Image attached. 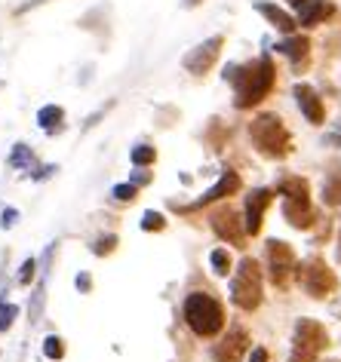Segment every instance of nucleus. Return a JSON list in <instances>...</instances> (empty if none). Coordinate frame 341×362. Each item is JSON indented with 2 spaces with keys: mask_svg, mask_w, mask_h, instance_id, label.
Masks as SVG:
<instances>
[{
  "mask_svg": "<svg viewBox=\"0 0 341 362\" xmlns=\"http://www.w3.org/2000/svg\"><path fill=\"white\" fill-rule=\"evenodd\" d=\"M224 80H231L234 89H237V98H234L237 107H253V105L262 102L267 93H271L274 65H271V59L267 56L255 59L253 65H246V68L231 65V68H224Z\"/></svg>",
  "mask_w": 341,
  "mask_h": 362,
  "instance_id": "f257e3e1",
  "label": "nucleus"
},
{
  "mask_svg": "<svg viewBox=\"0 0 341 362\" xmlns=\"http://www.w3.org/2000/svg\"><path fill=\"white\" fill-rule=\"evenodd\" d=\"M185 322L194 329V334H200V338H212V334H219L221 325H224L221 304L215 301L212 295H203V292L187 295L185 298Z\"/></svg>",
  "mask_w": 341,
  "mask_h": 362,
  "instance_id": "f03ea898",
  "label": "nucleus"
},
{
  "mask_svg": "<svg viewBox=\"0 0 341 362\" xmlns=\"http://www.w3.org/2000/svg\"><path fill=\"white\" fill-rule=\"evenodd\" d=\"M249 139L265 157H283L289 153V132H286L283 120L277 114H262L249 126Z\"/></svg>",
  "mask_w": 341,
  "mask_h": 362,
  "instance_id": "7ed1b4c3",
  "label": "nucleus"
},
{
  "mask_svg": "<svg viewBox=\"0 0 341 362\" xmlns=\"http://www.w3.org/2000/svg\"><path fill=\"white\" fill-rule=\"evenodd\" d=\"M231 298L240 310H255L258 301H262V270L253 258H243L234 274V283H231Z\"/></svg>",
  "mask_w": 341,
  "mask_h": 362,
  "instance_id": "20e7f679",
  "label": "nucleus"
},
{
  "mask_svg": "<svg viewBox=\"0 0 341 362\" xmlns=\"http://www.w3.org/2000/svg\"><path fill=\"white\" fill-rule=\"evenodd\" d=\"M326 329L313 320H301L295 325V341H292V356L289 362H313L326 347Z\"/></svg>",
  "mask_w": 341,
  "mask_h": 362,
  "instance_id": "39448f33",
  "label": "nucleus"
},
{
  "mask_svg": "<svg viewBox=\"0 0 341 362\" xmlns=\"http://www.w3.org/2000/svg\"><path fill=\"white\" fill-rule=\"evenodd\" d=\"M299 283L304 286V292L313 295V298H326L332 288H335V274L323 264L320 258H311L308 264H301L299 267Z\"/></svg>",
  "mask_w": 341,
  "mask_h": 362,
  "instance_id": "423d86ee",
  "label": "nucleus"
},
{
  "mask_svg": "<svg viewBox=\"0 0 341 362\" xmlns=\"http://www.w3.org/2000/svg\"><path fill=\"white\" fill-rule=\"evenodd\" d=\"M267 264H271V276L277 286H286V279L295 270V255L286 243H267Z\"/></svg>",
  "mask_w": 341,
  "mask_h": 362,
  "instance_id": "0eeeda50",
  "label": "nucleus"
},
{
  "mask_svg": "<svg viewBox=\"0 0 341 362\" xmlns=\"http://www.w3.org/2000/svg\"><path fill=\"white\" fill-rule=\"evenodd\" d=\"M246 350H249L246 332H243V329H231L219 344H215L212 359H215V362H240V359L246 356Z\"/></svg>",
  "mask_w": 341,
  "mask_h": 362,
  "instance_id": "6e6552de",
  "label": "nucleus"
},
{
  "mask_svg": "<svg viewBox=\"0 0 341 362\" xmlns=\"http://www.w3.org/2000/svg\"><path fill=\"white\" fill-rule=\"evenodd\" d=\"M219 49H221V37L215 34V37H209L206 43H200L197 49L187 52V56H185V68L191 71V74H203V71L212 68V62H215V56H219Z\"/></svg>",
  "mask_w": 341,
  "mask_h": 362,
  "instance_id": "1a4fd4ad",
  "label": "nucleus"
},
{
  "mask_svg": "<svg viewBox=\"0 0 341 362\" xmlns=\"http://www.w3.org/2000/svg\"><path fill=\"white\" fill-rule=\"evenodd\" d=\"M212 228L215 233H219L221 240H228V243H234V246H240L246 237V228L240 224V215L234 209H224V212H215L212 215Z\"/></svg>",
  "mask_w": 341,
  "mask_h": 362,
  "instance_id": "9d476101",
  "label": "nucleus"
},
{
  "mask_svg": "<svg viewBox=\"0 0 341 362\" xmlns=\"http://www.w3.org/2000/svg\"><path fill=\"white\" fill-rule=\"evenodd\" d=\"M271 191H253V197L246 200V233H255L262 230V218H265V209L271 206Z\"/></svg>",
  "mask_w": 341,
  "mask_h": 362,
  "instance_id": "9b49d317",
  "label": "nucleus"
},
{
  "mask_svg": "<svg viewBox=\"0 0 341 362\" xmlns=\"http://www.w3.org/2000/svg\"><path fill=\"white\" fill-rule=\"evenodd\" d=\"M283 215L286 221L295 224V228H308L313 221V209H311V200L308 197H286L283 200Z\"/></svg>",
  "mask_w": 341,
  "mask_h": 362,
  "instance_id": "f8f14e48",
  "label": "nucleus"
},
{
  "mask_svg": "<svg viewBox=\"0 0 341 362\" xmlns=\"http://www.w3.org/2000/svg\"><path fill=\"white\" fill-rule=\"evenodd\" d=\"M295 98H299V107H301V114L308 117L311 123H323V117H326V111H323V102H320V95L313 93L311 86L299 83V86H295Z\"/></svg>",
  "mask_w": 341,
  "mask_h": 362,
  "instance_id": "ddd939ff",
  "label": "nucleus"
},
{
  "mask_svg": "<svg viewBox=\"0 0 341 362\" xmlns=\"http://www.w3.org/2000/svg\"><path fill=\"white\" fill-rule=\"evenodd\" d=\"M240 187V175L237 172H224V175L215 181V185L206 191L203 197H200V206H209V203H215V200H221V197H228V194H234Z\"/></svg>",
  "mask_w": 341,
  "mask_h": 362,
  "instance_id": "4468645a",
  "label": "nucleus"
},
{
  "mask_svg": "<svg viewBox=\"0 0 341 362\" xmlns=\"http://www.w3.org/2000/svg\"><path fill=\"white\" fill-rule=\"evenodd\" d=\"M332 13H335V6L326 4V0H311V4L299 13V25H304V28H313V25L323 22Z\"/></svg>",
  "mask_w": 341,
  "mask_h": 362,
  "instance_id": "2eb2a0df",
  "label": "nucleus"
},
{
  "mask_svg": "<svg viewBox=\"0 0 341 362\" xmlns=\"http://www.w3.org/2000/svg\"><path fill=\"white\" fill-rule=\"evenodd\" d=\"M255 10L262 13V16H265V19L271 22V25H277V28H280V31H286V34H292V31H295V25H299V22H295L289 13H283L280 6H274V4H255Z\"/></svg>",
  "mask_w": 341,
  "mask_h": 362,
  "instance_id": "dca6fc26",
  "label": "nucleus"
},
{
  "mask_svg": "<svg viewBox=\"0 0 341 362\" xmlns=\"http://www.w3.org/2000/svg\"><path fill=\"white\" fill-rule=\"evenodd\" d=\"M62 120H65V111H62L59 105H47V107H40V114H37L40 129H47V132H59Z\"/></svg>",
  "mask_w": 341,
  "mask_h": 362,
  "instance_id": "f3484780",
  "label": "nucleus"
},
{
  "mask_svg": "<svg viewBox=\"0 0 341 362\" xmlns=\"http://www.w3.org/2000/svg\"><path fill=\"white\" fill-rule=\"evenodd\" d=\"M283 52V56H289L292 62H301L304 56H308V49H311V43H308V37H286L280 47H277Z\"/></svg>",
  "mask_w": 341,
  "mask_h": 362,
  "instance_id": "a211bd4d",
  "label": "nucleus"
},
{
  "mask_svg": "<svg viewBox=\"0 0 341 362\" xmlns=\"http://www.w3.org/2000/svg\"><path fill=\"white\" fill-rule=\"evenodd\" d=\"M209 261H212V270L219 276H228V270H231V255H228V249H215L212 255H209Z\"/></svg>",
  "mask_w": 341,
  "mask_h": 362,
  "instance_id": "6ab92c4d",
  "label": "nucleus"
},
{
  "mask_svg": "<svg viewBox=\"0 0 341 362\" xmlns=\"http://www.w3.org/2000/svg\"><path fill=\"white\" fill-rule=\"evenodd\" d=\"M323 197H326V203H329V206L341 203V178H338V175L326 181V187H323Z\"/></svg>",
  "mask_w": 341,
  "mask_h": 362,
  "instance_id": "aec40b11",
  "label": "nucleus"
},
{
  "mask_svg": "<svg viewBox=\"0 0 341 362\" xmlns=\"http://www.w3.org/2000/svg\"><path fill=\"white\" fill-rule=\"evenodd\" d=\"M154 148H151V144H139L136 151H132V163H136V166H148V163H154Z\"/></svg>",
  "mask_w": 341,
  "mask_h": 362,
  "instance_id": "412c9836",
  "label": "nucleus"
},
{
  "mask_svg": "<svg viewBox=\"0 0 341 362\" xmlns=\"http://www.w3.org/2000/svg\"><path fill=\"white\" fill-rule=\"evenodd\" d=\"M34 157H31V151L25 148V144H16V151H13V157H10V166H31Z\"/></svg>",
  "mask_w": 341,
  "mask_h": 362,
  "instance_id": "4be33fe9",
  "label": "nucleus"
},
{
  "mask_svg": "<svg viewBox=\"0 0 341 362\" xmlns=\"http://www.w3.org/2000/svg\"><path fill=\"white\" fill-rule=\"evenodd\" d=\"M43 353H47L50 359H62V353H65V347H62V338H56V334H50V338L43 341Z\"/></svg>",
  "mask_w": 341,
  "mask_h": 362,
  "instance_id": "5701e85b",
  "label": "nucleus"
},
{
  "mask_svg": "<svg viewBox=\"0 0 341 362\" xmlns=\"http://www.w3.org/2000/svg\"><path fill=\"white\" fill-rule=\"evenodd\" d=\"M16 313H19V307H16V304H0V332L10 329L13 320H16Z\"/></svg>",
  "mask_w": 341,
  "mask_h": 362,
  "instance_id": "b1692460",
  "label": "nucleus"
},
{
  "mask_svg": "<svg viewBox=\"0 0 341 362\" xmlns=\"http://www.w3.org/2000/svg\"><path fill=\"white\" fill-rule=\"evenodd\" d=\"M111 194H114V200L129 203V200H136V185H117Z\"/></svg>",
  "mask_w": 341,
  "mask_h": 362,
  "instance_id": "393cba45",
  "label": "nucleus"
},
{
  "mask_svg": "<svg viewBox=\"0 0 341 362\" xmlns=\"http://www.w3.org/2000/svg\"><path fill=\"white\" fill-rule=\"evenodd\" d=\"M141 228H145V230H163V215H160V212H145Z\"/></svg>",
  "mask_w": 341,
  "mask_h": 362,
  "instance_id": "a878e982",
  "label": "nucleus"
},
{
  "mask_svg": "<svg viewBox=\"0 0 341 362\" xmlns=\"http://www.w3.org/2000/svg\"><path fill=\"white\" fill-rule=\"evenodd\" d=\"M34 270H37V261L28 258V261L22 264V274H19V283H22V286H28L31 279H34Z\"/></svg>",
  "mask_w": 341,
  "mask_h": 362,
  "instance_id": "bb28decb",
  "label": "nucleus"
},
{
  "mask_svg": "<svg viewBox=\"0 0 341 362\" xmlns=\"http://www.w3.org/2000/svg\"><path fill=\"white\" fill-rule=\"evenodd\" d=\"M114 243H117V237H105V240H98V243H96V249H93V252H96V255H105V252H111V249H114Z\"/></svg>",
  "mask_w": 341,
  "mask_h": 362,
  "instance_id": "cd10ccee",
  "label": "nucleus"
},
{
  "mask_svg": "<svg viewBox=\"0 0 341 362\" xmlns=\"http://www.w3.org/2000/svg\"><path fill=\"white\" fill-rule=\"evenodd\" d=\"M16 218H19V212H16V209H6L4 215H0V224H4V228H13Z\"/></svg>",
  "mask_w": 341,
  "mask_h": 362,
  "instance_id": "c85d7f7f",
  "label": "nucleus"
},
{
  "mask_svg": "<svg viewBox=\"0 0 341 362\" xmlns=\"http://www.w3.org/2000/svg\"><path fill=\"white\" fill-rule=\"evenodd\" d=\"M249 362H267V350L265 347H255L253 350V359H249Z\"/></svg>",
  "mask_w": 341,
  "mask_h": 362,
  "instance_id": "c756f323",
  "label": "nucleus"
},
{
  "mask_svg": "<svg viewBox=\"0 0 341 362\" xmlns=\"http://www.w3.org/2000/svg\"><path fill=\"white\" fill-rule=\"evenodd\" d=\"M308 4H311V0H289V6H292V10H299V13H301Z\"/></svg>",
  "mask_w": 341,
  "mask_h": 362,
  "instance_id": "7c9ffc66",
  "label": "nucleus"
},
{
  "mask_svg": "<svg viewBox=\"0 0 341 362\" xmlns=\"http://www.w3.org/2000/svg\"><path fill=\"white\" fill-rule=\"evenodd\" d=\"M77 286L80 288H89V276H77Z\"/></svg>",
  "mask_w": 341,
  "mask_h": 362,
  "instance_id": "2f4dec72",
  "label": "nucleus"
},
{
  "mask_svg": "<svg viewBox=\"0 0 341 362\" xmlns=\"http://www.w3.org/2000/svg\"><path fill=\"white\" fill-rule=\"evenodd\" d=\"M329 141H335V144H341V126H338V132H335V135H332V139H329Z\"/></svg>",
  "mask_w": 341,
  "mask_h": 362,
  "instance_id": "473e14b6",
  "label": "nucleus"
},
{
  "mask_svg": "<svg viewBox=\"0 0 341 362\" xmlns=\"http://www.w3.org/2000/svg\"><path fill=\"white\" fill-rule=\"evenodd\" d=\"M185 4H187V6H194V4H200V0H185Z\"/></svg>",
  "mask_w": 341,
  "mask_h": 362,
  "instance_id": "72a5a7b5",
  "label": "nucleus"
},
{
  "mask_svg": "<svg viewBox=\"0 0 341 362\" xmlns=\"http://www.w3.org/2000/svg\"><path fill=\"white\" fill-rule=\"evenodd\" d=\"M338 246H341V240H338ZM338 255H341V249H338Z\"/></svg>",
  "mask_w": 341,
  "mask_h": 362,
  "instance_id": "f704fd0d",
  "label": "nucleus"
}]
</instances>
